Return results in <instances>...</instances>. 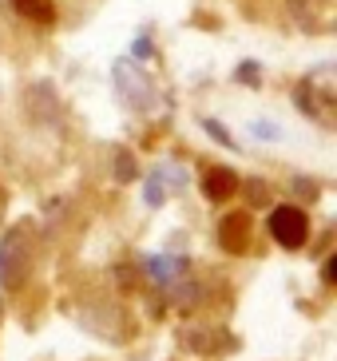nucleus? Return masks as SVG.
Returning <instances> with one entry per match:
<instances>
[{
  "instance_id": "f257e3e1",
  "label": "nucleus",
  "mask_w": 337,
  "mask_h": 361,
  "mask_svg": "<svg viewBox=\"0 0 337 361\" xmlns=\"http://www.w3.org/2000/svg\"><path fill=\"white\" fill-rule=\"evenodd\" d=\"M32 274V231L28 226H8L0 238V286L20 290Z\"/></svg>"
},
{
  "instance_id": "f03ea898",
  "label": "nucleus",
  "mask_w": 337,
  "mask_h": 361,
  "mask_svg": "<svg viewBox=\"0 0 337 361\" xmlns=\"http://www.w3.org/2000/svg\"><path fill=\"white\" fill-rule=\"evenodd\" d=\"M266 231H270V238H274L278 246H286V250H302V246L310 243V219H306V211H302V207H290V202H282V207L270 211Z\"/></svg>"
},
{
  "instance_id": "7ed1b4c3",
  "label": "nucleus",
  "mask_w": 337,
  "mask_h": 361,
  "mask_svg": "<svg viewBox=\"0 0 337 361\" xmlns=\"http://www.w3.org/2000/svg\"><path fill=\"white\" fill-rule=\"evenodd\" d=\"M116 92L135 107V111H151V107L159 104V92L151 87L147 72H135L131 60H123V64L116 68Z\"/></svg>"
},
{
  "instance_id": "20e7f679",
  "label": "nucleus",
  "mask_w": 337,
  "mask_h": 361,
  "mask_svg": "<svg viewBox=\"0 0 337 361\" xmlns=\"http://www.w3.org/2000/svg\"><path fill=\"white\" fill-rule=\"evenodd\" d=\"M24 111H28L32 123H40V128H52L60 123L63 107H60V96H56L52 84H32L28 96H24Z\"/></svg>"
},
{
  "instance_id": "39448f33",
  "label": "nucleus",
  "mask_w": 337,
  "mask_h": 361,
  "mask_svg": "<svg viewBox=\"0 0 337 361\" xmlns=\"http://www.w3.org/2000/svg\"><path fill=\"white\" fill-rule=\"evenodd\" d=\"M219 246L226 255H243L246 246H250V219L243 211H231L219 223Z\"/></svg>"
},
{
  "instance_id": "423d86ee",
  "label": "nucleus",
  "mask_w": 337,
  "mask_h": 361,
  "mask_svg": "<svg viewBox=\"0 0 337 361\" xmlns=\"http://www.w3.org/2000/svg\"><path fill=\"white\" fill-rule=\"evenodd\" d=\"M234 191H238V175L231 167H222V163H211L207 175H202V195L211 202H226Z\"/></svg>"
},
{
  "instance_id": "0eeeda50",
  "label": "nucleus",
  "mask_w": 337,
  "mask_h": 361,
  "mask_svg": "<svg viewBox=\"0 0 337 361\" xmlns=\"http://www.w3.org/2000/svg\"><path fill=\"white\" fill-rule=\"evenodd\" d=\"M143 270L155 278L159 286H171L179 274H187V258H159L155 255V258H147V262H143Z\"/></svg>"
},
{
  "instance_id": "6e6552de",
  "label": "nucleus",
  "mask_w": 337,
  "mask_h": 361,
  "mask_svg": "<svg viewBox=\"0 0 337 361\" xmlns=\"http://www.w3.org/2000/svg\"><path fill=\"white\" fill-rule=\"evenodd\" d=\"M183 341H187L195 353H219V350H214V341H222L226 350H234V338H231V334H222V329H187Z\"/></svg>"
},
{
  "instance_id": "1a4fd4ad",
  "label": "nucleus",
  "mask_w": 337,
  "mask_h": 361,
  "mask_svg": "<svg viewBox=\"0 0 337 361\" xmlns=\"http://www.w3.org/2000/svg\"><path fill=\"white\" fill-rule=\"evenodd\" d=\"M12 8L28 16L36 24H52L56 20V0H12Z\"/></svg>"
},
{
  "instance_id": "9d476101",
  "label": "nucleus",
  "mask_w": 337,
  "mask_h": 361,
  "mask_svg": "<svg viewBox=\"0 0 337 361\" xmlns=\"http://www.w3.org/2000/svg\"><path fill=\"white\" fill-rule=\"evenodd\" d=\"M111 175H116L119 183H131V179H135V159H131V151H127V147H116V151H111Z\"/></svg>"
},
{
  "instance_id": "9b49d317",
  "label": "nucleus",
  "mask_w": 337,
  "mask_h": 361,
  "mask_svg": "<svg viewBox=\"0 0 337 361\" xmlns=\"http://www.w3.org/2000/svg\"><path fill=\"white\" fill-rule=\"evenodd\" d=\"M238 187L246 191V199H250L254 207H266V202H270V187H266L262 179H246V183H238Z\"/></svg>"
},
{
  "instance_id": "f8f14e48",
  "label": "nucleus",
  "mask_w": 337,
  "mask_h": 361,
  "mask_svg": "<svg viewBox=\"0 0 337 361\" xmlns=\"http://www.w3.org/2000/svg\"><path fill=\"white\" fill-rule=\"evenodd\" d=\"M143 202L147 207H163V171H155L147 179V191H143Z\"/></svg>"
},
{
  "instance_id": "ddd939ff",
  "label": "nucleus",
  "mask_w": 337,
  "mask_h": 361,
  "mask_svg": "<svg viewBox=\"0 0 337 361\" xmlns=\"http://www.w3.org/2000/svg\"><path fill=\"white\" fill-rule=\"evenodd\" d=\"M207 131H211V135L219 139L222 147H234V135H226V128H222V123H214V119H207Z\"/></svg>"
},
{
  "instance_id": "4468645a",
  "label": "nucleus",
  "mask_w": 337,
  "mask_h": 361,
  "mask_svg": "<svg viewBox=\"0 0 337 361\" xmlns=\"http://www.w3.org/2000/svg\"><path fill=\"white\" fill-rule=\"evenodd\" d=\"M254 131H258V139H282L278 123H254Z\"/></svg>"
},
{
  "instance_id": "2eb2a0df",
  "label": "nucleus",
  "mask_w": 337,
  "mask_h": 361,
  "mask_svg": "<svg viewBox=\"0 0 337 361\" xmlns=\"http://www.w3.org/2000/svg\"><path fill=\"white\" fill-rule=\"evenodd\" d=\"M333 278H337V258L329 255L326 266H321V282H326V286H333Z\"/></svg>"
},
{
  "instance_id": "dca6fc26",
  "label": "nucleus",
  "mask_w": 337,
  "mask_h": 361,
  "mask_svg": "<svg viewBox=\"0 0 337 361\" xmlns=\"http://www.w3.org/2000/svg\"><path fill=\"white\" fill-rule=\"evenodd\" d=\"M294 191L306 195V199H314V195H317V183H314V179H294Z\"/></svg>"
},
{
  "instance_id": "f3484780",
  "label": "nucleus",
  "mask_w": 337,
  "mask_h": 361,
  "mask_svg": "<svg viewBox=\"0 0 337 361\" xmlns=\"http://www.w3.org/2000/svg\"><path fill=\"white\" fill-rule=\"evenodd\" d=\"M238 80H246V84H258V64H243V68H238Z\"/></svg>"
},
{
  "instance_id": "a211bd4d",
  "label": "nucleus",
  "mask_w": 337,
  "mask_h": 361,
  "mask_svg": "<svg viewBox=\"0 0 337 361\" xmlns=\"http://www.w3.org/2000/svg\"><path fill=\"white\" fill-rule=\"evenodd\" d=\"M135 56H151V40H147V36H139V44H135Z\"/></svg>"
},
{
  "instance_id": "6ab92c4d",
  "label": "nucleus",
  "mask_w": 337,
  "mask_h": 361,
  "mask_svg": "<svg viewBox=\"0 0 337 361\" xmlns=\"http://www.w3.org/2000/svg\"><path fill=\"white\" fill-rule=\"evenodd\" d=\"M4 202H8V199H4V191H0V219H4Z\"/></svg>"
}]
</instances>
